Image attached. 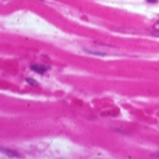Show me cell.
I'll return each mask as SVG.
<instances>
[{"instance_id": "obj_1", "label": "cell", "mask_w": 159, "mask_h": 159, "mask_svg": "<svg viewBox=\"0 0 159 159\" xmlns=\"http://www.w3.org/2000/svg\"><path fill=\"white\" fill-rule=\"evenodd\" d=\"M1 152L5 153L7 157H10V158H22V154H19L18 152H16V151L13 150H10V148H1Z\"/></svg>"}, {"instance_id": "obj_2", "label": "cell", "mask_w": 159, "mask_h": 159, "mask_svg": "<svg viewBox=\"0 0 159 159\" xmlns=\"http://www.w3.org/2000/svg\"><path fill=\"white\" fill-rule=\"evenodd\" d=\"M30 69L33 70V71L38 72V74H40V75H42V74H45V72L48 70V66H45V65H40V64H35V65H31Z\"/></svg>"}, {"instance_id": "obj_3", "label": "cell", "mask_w": 159, "mask_h": 159, "mask_svg": "<svg viewBox=\"0 0 159 159\" xmlns=\"http://www.w3.org/2000/svg\"><path fill=\"white\" fill-rule=\"evenodd\" d=\"M25 81L28 82L29 84H30V86H35V87H38L39 86V83L36 81H35V80H33V78H29V77H27L25 78Z\"/></svg>"}, {"instance_id": "obj_4", "label": "cell", "mask_w": 159, "mask_h": 159, "mask_svg": "<svg viewBox=\"0 0 159 159\" xmlns=\"http://www.w3.org/2000/svg\"><path fill=\"white\" fill-rule=\"evenodd\" d=\"M153 29H154L156 31H158V33H159V22H157L156 24L153 25Z\"/></svg>"}, {"instance_id": "obj_5", "label": "cell", "mask_w": 159, "mask_h": 159, "mask_svg": "<svg viewBox=\"0 0 159 159\" xmlns=\"http://www.w3.org/2000/svg\"><path fill=\"white\" fill-rule=\"evenodd\" d=\"M147 3H152V4H157L158 3V0H146Z\"/></svg>"}, {"instance_id": "obj_6", "label": "cell", "mask_w": 159, "mask_h": 159, "mask_svg": "<svg viewBox=\"0 0 159 159\" xmlns=\"http://www.w3.org/2000/svg\"><path fill=\"white\" fill-rule=\"evenodd\" d=\"M153 156H157V157H159V152H158V153H154Z\"/></svg>"}, {"instance_id": "obj_7", "label": "cell", "mask_w": 159, "mask_h": 159, "mask_svg": "<svg viewBox=\"0 0 159 159\" xmlns=\"http://www.w3.org/2000/svg\"><path fill=\"white\" fill-rule=\"evenodd\" d=\"M38 1H44V0H38Z\"/></svg>"}]
</instances>
